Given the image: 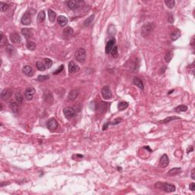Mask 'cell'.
Here are the masks:
<instances>
[{
    "label": "cell",
    "mask_w": 195,
    "mask_h": 195,
    "mask_svg": "<svg viewBox=\"0 0 195 195\" xmlns=\"http://www.w3.org/2000/svg\"><path fill=\"white\" fill-rule=\"evenodd\" d=\"M154 28H155L154 23L150 22V23L145 24L142 27V29H141V34H142V36L144 37H149L152 33V31L154 30Z\"/></svg>",
    "instance_id": "1"
},
{
    "label": "cell",
    "mask_w": 195,
    "mask_h": 195,
    "mask_svg": "<svg viewBox=\"0 0 195 195\" xmlns=\"http://www.w3.org/2000/svg\"><path fill=\"white\" fill-rule=\"evenodd\" d=\"M155 187L157 188L161 189L166 192H174L175 190V187L173 184H170L168 183H163V182H157L155 184Z\"/></svg>",
    "instance_id": "2"
},
{
    "label": "cell",
    "mask_w": 195,
    "mask_h": 195,
    "mask_svg": "<svg viewBox=\"0 0 195 195\" xmlns=\"http://www.w3.org/2000/svg\"><path fill=\"white\" fill-rule=\"evenodd\" d=\"M75 57L77 61H78L80 62H84L85 61V59H86V51H85V50L82 47L78 48L75 53Z\"/></svg>",
    "instance_id": "3"
},
{
    "label": "cell",
    "mask_w": 195,
    "mask_h": 195,
    "mask_svg": "<svg viewBox=\"0 0 195 195\" xmlns=\"http://www.w3.org/2000/svg\"><path fill=\"white\" fill-rule=\"evenodd\" d=\"M63 113L67 119H72L76 115V111L73 107H67L63 109Z\"/></svg>",
    "instance_id": "4"
},
{
    "label": "cell",
    "mask_w": 195,
    "mask_h": 195,
    "mask_svg": "<svg viewBox=\"0 0 195 195\" xmlns=\"http://www.w3.org/2000/svg\"><path fill=\"white\" fill-rule=\"evenodd\" d=\"M101 95H102L104 99L107 100V99H110L112 97L111 91H110V88L108 86L103 87L101 91Z\"/></svg>",
    "instance_id": "5"
},
{
    "label": "cell",
    "mask_w": 195,
    "mask_h": 195,
    "mask_svg": "<svg viewBox=\"0 0 195 195\" xmlns=\"http://www.w3.org/2000/svg\"><path fill=\"white\" fill-rule=\"evenodd\" d=\"M46 126L49 129V130L53 131L56 129V128L58 127V122L55 118H50L46 123Z\"/></svg>",
    "instance_id": "6"
},
{
    "label": "cell",
    "mask_w": 195,
    "mask_h": 195,
    "mask_svg": "<svg viewBox=\"0 0 195 195\" xmlns=\"http://www.w3.org/2000/svg\"><path fill=\"white\" fill-rule=\"evenodd\" d=\"M73 29L71 27H66L62 31V37L65 40H69L73 34Z\"/></svg>",
    "instance_id": "7"
},
{
    "label": "cell",
    "mask_w": 195,
    "mask_h": 195,
    "mask_svg": "<svg viewBox=\"0 0 195 195\" xmlns=\"http://www.w3.org/2000/svg\"><path fill=\"white\" fill-rule=\"evenodd\" d=\"M11 94H12V91L9 88H7V89L5 88L2 90V91L1 92V99L3 101H8L11 97Z\"/></svg>",
    "instance_id": "8"
},
{
    "label": "cell",
    "mask_w": 195,
    "mask_h": 195,
    "mask_svg": "<svg viewBox=\"0 0 195 195\" xmlns=\"http://www.w3.org/2000/svg\"><path fill=\"white\" fill-rule=\"evenodd\" d=\"M82 3V2H79V1H75V0H71V1H68L67 2V5L68 8L71 10H75L78 8L80 7V5Z\"/></svg>",
    "instance_id": "9"
},
{
    "label": "cell",
    "mask_w": 195,
    "mask_h": 195,
    "mask_svg": "<svg viewBox=\"0 0 195 195\" xmlns=\"http://www.w3.org/2000/svg\"><path fill=\"white\" fill-rule=\"evenodd\" d=\"M21 21L24 25H29L31 23V15H30V13L28 12V11L25 12L23 14Z\"/></svg>",
    "instance_id": "10"
},
{
    "label": "cell",
    "mask_w": 195,
    "mask_h": 195,
    "mask_svg": "<svg viewBox=\"0 0 195 195\" xmlns=\"http://www.w3.org/2000/svg\"><path fill=\"white\" fill-rule=\"evenodd\" d=\"M34 89L32 88V87H29V88H27L25 91H24V98L25 99L30 101L33 98L34 95Z\"/></svg>",
    "instance_id": "11"
},
{
    "label": "cell",
    "mask_w": 195,
    "mask_h": 195,
    "mask_svg": "<svg viewBox=\"0 0 195 195\" xmlns=\"http://www.w3.org/2000/svg\"><path fill=\"white\" fill-rule=\"evenodd\" d=\"M168 163H169L168 157V155H167L166 154H164V155L161 157V158H160L159 165H160V166H161V167H162V168H165V167H167V166H168Z\"/></svg>",
    "instance_id": "12"
},
{
    "label": "cell",
    "mask_w": 195,
    "mask_h": 195,
    "mask_svg": "<svg viewBox=\"0 0 195 195\" xmlns=\"http://www.w3.org/2000/svg\"><path fill=\"white\" fill-rule=\"evenodd\" d=\"M22 72L25 75H27L28 77H30L34 75V70H33L32 67L30 66H24L22 69Z\"/></svg>",
    "instance_id": "13"
},
{
    "label": "cell",
    "mask_w": 195,
    "mask_h": 195,
    "mask_svg": "<svg viewBox=\"0 0 195 195\" xmlns=\"http://www.w3.org/2000/svg\"><path fill=\"white\" fill-rule=\"evenodd\" d=\"M114 43H115V40L114 39H112L110 40H109L107 44H106V47H105V52L106 53L109 54L110 53H111L113 46H114Z\"/></svg>",
    "instance_id": "14"
},
{
    "label": "cell",
    "mask_w": 195,
    "mask_h": 195,
    "mask_svg": "<svg viewBox=\"0 0 195 195\" xmlns=\"http://www.w3.org/2000/svg\"><path fill=\"white\" fill-rule=\"evenodd\" d=\"M10 39L11 41L14 43H19L21 40V38L20 35L17 33H12L10 34Z\"/></svg>",
    "instance_id": "15"
},
{
    "label": "cell",
    "mask_w": 195,
    "mask_h": 195,
    "mask_svg": "<svg viewBox=\"0 0 195 195\" xmlns=\"http://www.w3.org/2000/svg\"><path fill=\"white\" fill-rule=\"evenodd\" d=\"M79 67L73 61H70L69 63V71L70 73H73V72H75L78 70Z\"/></svg>",
    "instance_id": "16"
},
{
    "label": "cell",
    "mask_w": 195,
    "mask_h": 195,
    "mask_svg": "<svg viewBox=\"0 0 195 195\" xmlns=\"http://www.w3.org/2000/svg\"><path fill=\"white\" fill-rule=\"evenodd\" d=\"M21 34H22V35H23L25 38H27V39L30 38V37H32V36H33L32 30H31V29H29V28H23V29H21Z\"/></svg>",
    "instance_id": "17"
},
{
    "label": "cell",
    "mask_w": 195,
    "mask_h": 195,
    "mask_svg": "<svg viewBox=\"0 0 195 195\" xmlns=\"http://www.w3.org/2000/svg\"><path fill=\"white\" fill-rule=\"evenodd\" d=\"M133 84L135 85H136L138 88H139L141 90H143L144 89V85H143V82H142V81L140 79V78H137V77H135V78H133Z\"/></svg>",
    "instance_id": "18"
},
{
    "label": "cell",
    "mask_w": 195,
    "mask_h": 195,
    "mask_svg": "<svg viewBox=\"0 0 195 195\" xmlns=\"http://www.w3.org/2000/svg\"><path fill=\"white\" fill-rule=\"evenodd\" d=\"M43 99L47 103H50L53 101V95L50 92V91H46L44 92V94H43Z\"/></svg>",
    "instance_id": "19"
},
{
    "label": "cell",
    "mask_w": 195,
    "mask_h": 195,
    "mask_svg": "<svg viewBox=\"0 0 195 195\" xmlns=\"http://www.w3.org/2000/svg\"><path fill=\"white\" fill-rule=\"evenodd\" d=\"M57 22H58L59 24H60L61 26L63 27V26H65L66 24H67L68 20H67V18H66L65 16L60 15V16H59V17L57 18Z\"/></svg>",
    "instance_id": "20"
},
{
    "label": "cell",
    "mask_w": 195,
    "mask_h": 195,
    "mask_svg": "<svg viewBox=\"0 0 195 195\" xmlns=\"http://www.w3.org/2000/svg\"><path fill=\"white\" fill-rule=\"evenodd\" d=\"M9 107H10V109H11L14 113H18V110H19L18 104V103L15 102V101H11V102H10V104H9Z\"/></svg>",
    "instance_id": "21"
},
{
    "label": "cell",
    "mask_w": 195,
    "mask_h": 195,
    "mask_svg": "<svg viewBox=\"0 0 195 195\" xmlns=\"http://www.w3.org/2000/svg\"><path fill=\"white\" fill-rule=\"evenodd\" d=\"M180 36H181V32H180L178 30H174L172 33H171V34H170V38H171V40L174 41V40H176L177 39H178Z\"/></svg>",
    "instance_id": "22"
},
{
    "label": "cell",
    "mask_w": 195,
    "mask_h": 195,
    "mask_svg": "<svg viewBox=\"0 0 195 195\" xmlns=\"http://www.w3.org/2000/svg\"><path fill=\"white\" fill-rule=\"evenodd\" d=\"M48 17H49L50 21L53 23V22L55 21L56 14V13H55L52 9H48Z\"/></svg>",
    "instance_id": "23"
},
{
    "label": "cell",
    "mask_w": 195,
    "mask_h": 195,
    "mask_svg": "<svg viewBox=\"0 0 195 195\" xmlns=\"http://www.w3.org/2000/svg\"><path fill=\"white\" fill-rule=\"evenodd\" d=\"M178 119H181L180 117H175V116H171V117H168L167 118L164 119V120H161L159 121L160 123H167L168 122H171L174 120H178Z\"/></svg>",
    "instance_id": "24"
},
{
    "label": "cell",
    "mask_w": 195,
    "mask_h": 195,
    "mask_svg": "<svg viewBox=\"0 0 195 195\" xmlns=\"http://www.w3.org/2000/svg\"><path fill=\"white\" fill-rule=\"evenodd\" d=\"M78 94V91H76V90H72V91H71L69 92V96H68V98H69L70 101H74V100L77 98Z\"/></svg>",
    "instance_id": "25"
},
{
    "label": "cell",
    "mask_w": 195,
    "mask_h": 195,
    "mask_svg": "<svg viewBox=\"0 0 195 195\" xmlns=\"http://www.w3.org/2000/svg\"><path fill=\"white\" fill-rule=\"evenodd\" d=\"M5 51H6L8 54H10V55H13V54L15 53V49H14V47L12 45H11V44H7L6 46H5Z\"/></svg>",
    "instance_id": "26"
},
{
    "label": "cell",
    "mask_w": 195,
    "mask_h": 195,
    "mask_svg": "<svg viewBox=\"0 0 195 195\" xmlns=\"http://www.w3.org/2000/svg\"><path fill=\"white\" fill-rule=\"evenodd\" d=\"M181 168H171L168 171V174L171 175V176H174V175L178 174L179 173H181Z\"/></svg>",
    "instance_id": "27"
},
{
    "label": "cell",
    "mask_w": 195,
    "mask_h": 195,
    "mask_svg": "<svg viewBox=\"0 0 195 195\" xmlns=\"http://www.w3.org/2000/svg\"><path fill=\"white\" fill-rule=\"evenodd\" d=\"M45 17H46V15H45L44 11H40L39 12L38 15H37V22H38V23H42V22L45 20Z\"/></svg>",
    "instance_id": "28"
},
{
    "label": "cell",
    "mask_w": 195,
    "mask_h": 195,
    "mask_svg": "<svg viewBox=\"0 0 195 195\" xmlns=\"http://www.w3.org/2000/svg\"><path fill=\"white\" fill-rule=\"evenodd\" d=\"M174 110L177 113H181V112H185L187 110V107L186 105H184V104H181V105H179L177 107H176L174 108Z\"/></svg>",
    "instance_id": "29"
},
{
    "label": "cell",
    "mask_w": 195,
    "mask_h": 195,
    "mask_svg": "<svg viewBox=\"0 0 195 195\" xmlns=\"http://www.w3.org/2000/svg\"><path fill=\"white\" fill-rule=\"evenodd\" d=\"M94 14H92V15H91L90 17H88V18L87 19H85V21H84V25L86 26V27L91 25V23H92L93 21H94Z\"/></svg>",
    "instance_id": "30"
},
{
    "label": "cell",
    "mask_w": 195,
    "mask_h": 195,
    "mask_svg": "<svg viewBox=\"0 0 195 195\" xmlns=\"http://www.w3.org/2000/svg\"><path fill=\"white\" fill-rule=\"evenodd\" d=\"M26 46L28 50H34L36 49V43L34 42V41H31V40H29L27 42V44H26Z\"/></svg>",
    "instance_id": "31"
},
{
    "label": "cell",
    "mask_w": 195,
    "mask_h": 195,
    "mask_svg": "<svg viewBox=\"0 0 195 195\" xmlns=\"http://www.w3.org/2000/svg\"><path fill=\"white\" fill-rule=\"evenodd\" d=\"M129 104L126 101H121L118 104V110H123L124 109H126L128 107Z\"/></svg>",
    "instance_id": "32"
},
{
    "label": "cell",
    "mask_w": 195,
    "mask_h": 195,
    "mask_svg": "<svg viewBox=\"0 0 195 195\" xmlns=\"http://www.w3.org/2000/svg\"><path fill=\"white\" fill-rule=\"evenodd\" d=\"M36 67H37V69L40 70V71H44V70L46 69V67H45L44 63H43V62H40V61H37V62H36Z\"/></svg>",
    "instance_id": "33"
},
{
    "label": "cell",
    "mask_w": 195,
    "mask_h": 195,
    "mask_svg": "<svg viewBox=\"0 0 195 195\" xmlns=\"http://www.w3.org/2000/svg\"><path fill=\"white\" fill-rule=\"evenodd\" d=\"M23 99H24V97L22 96V94L20 93V92H17L15 94V100H16V102L17 103H21L23 101Z\"/></svg>",
    "instance_id": "34"
},
{
    "label": "cell",
    "mask_w": 195,
    "mask_h": 195,
    "mask_svg": "<svg viewBox=\"0 0 195 195\" xmlns=\"http://www.w3.org/2000/svg\"><path fill=\"white\" fill-rule=\"evenodd\" d=\"M8 8H9V5H8V4H7V3H5V2H0V8H1V11H6L8 9Z\"/></svg>",
    "instance_id": "35"
},
{
    "label": "cell",
    "mask_w": 195,
    "mask_h": 195,
    "mask_svg": "<svg viewBox=\"0 0 195 195\" xmlns=\"http://www.w3.org/2000/svg\"><path fill=\"white\" fill-rule=\"evenodd\" d=\"M165 4L168 6V8H172L174 6V5H175V2L174 0H165Z\"/></svg>",
    "instance_id": "36"
},
{
    "label": "cell",
    "mask_w": 195,
    "mask_h": 195,
    "mask_svg": "<svg viewBox=\"0 0 195 195\" xmlns=\"http://www.w3.org/2000/svg\"><path fill=\"white\" fill-rule=\"evenodd\" d=\"M43 63H44L46 68H50V67L52 66V65H53L52 60L50 59H48V58H45V59H44Z\"/></svg>",
    "instance_id": "37"
},
{
    "label": "cell",
    "mask_w": 195,
    "mask_h": 195,
    "mask_svg": "<svg viewBox=\"0 0 195 195\" xmlns=\"http://www.w3.org/2000/svg\"><path fill=\"white\" fill-rule=\"evenodd\" d=\"M110 53H111V55H112V56L113 58H117L118 56V48H117V46H113V50H112Z\"/></svg>",
    "instance_id": "38"
},
{
    "label": "cell",
    "mask_w": 195,
    "mask_h": 195,
    "mask_svg": "<svg viewBox=\"0 0 195 195\" xmlns=\"http://www.w3.org/2000/svg\"><path fill=\"white\" fill-rule=\"evenodd\" d=\"M172 56H173V53L171 52H168L165 56V60L167 62H169L171 61V59H172Z\"/></svg>",
    "instance_id": "39"
},
{
    "label": "cell",
    "mask_w": 195,
    "mask_h": 195,
    "mask_svg": "<svg viewBox=\"0 0 195 195\" xmlns=\"http://www.w3.org/2000/svg\"><path fill=\"white\" fill-rule=\"evenodd\" d=\"M5 45H7V39L4 36L3 33L1 32V46H3Z\"/></svg>",
    "instance_id": "40"
},
{
    "label": "cell",
    "mask_w": 195,
    "mask_h": 195,
    "mask_svg": "<svg viewBox=\"0 0 195 195\" xmlns=\"http://www.w3.org/2000/svg\"><path fill=\"white\" fill-rule=\"evenodd\" d=\"M139 67V59H136V61H134L133 71H138Z\"/></svg>",
    "instance_id": "41"
},
{
    "label": "cell",
    "mask_w": 195,
    "mask_h": 195,
    "mask_svg": "<svg viewBox=\"0 0 195 195\" xmlns=\"http://www.w3.org/2000/svg\"><path fill=\"white\" fill-rule=\"evenodd\" d=\"M47 79H49V75H39L37 77V81H40V82L46 81Z\"/></svg>",
    "instance_id": "42"
},
{
    "label": "cell",
    "mask_w": 195,
    "mask_h": 195,
    "mask_svg": "<svg viewBox=\"0 0 195 195\" xmlns=\"http://www.w3.org/2000/svg\"><path fill=\"white\" fill-rule=\"evenodd\" d=\"M121 121H122V120H121L120 118H117L116 120H114L111 121L110 123H109V124L115 125V124H118V123H120Z\"/></svg>",
    "instance_id": "43"
},
{
    "label": "cell",
    "mask_w": 195,
    "mask_h": 195,
    "mask_svg": "<svg viewBox=\"0 0 195 195\" xmlns=\"http://www.w3.org/2000/svg\"><path fill=\"white\" fill-rule=\"evenodd\" d=\"M63 68H64V66H63V65L60 66L57 70H56V71H54V72H53V74H54V75H56V74H59V73H60V72H61L63 70Z\"/></svg>",
    "instance_id": "44"
},
{
    "label": "cell",
    "mask_w": 195,
    "mask_h": 195,
    "mask_svg": "<svg viewBox=\"0 0 195 195\" xmlns=\"http://www.w3.org/2000/svg\"><path fill=\"white\" fill-rule=\"evenodd\" d=\"M168 22H170V23H173V22H174V17H173V14H168Z\"/></svg>",
    "instance_id": "45"
},
{
    "label": "cell",
    "mask_w": 195,
    "mask_h": 195,
    "mask_svg": "<svg viewBox=\"0 0 195 195\" xmlns=\"http://www.w3.org/2000/svg\"><path fill=\"white\" fill-rule=\"evenodd\" d=\"M189 188L191 190H195V183H190V185H189Z\"/></svg>",
    "instance_id": "46"
},
{
    "label": "cell",
    "mask_w": 195,
    "mask_h": 195,
    "mask_svg": "<svg viewBox=\"0 0 195 195\" xmlns=\"http://www.w3.org/2000/svg\"><path fill=\"white\" fill-rule=\"evenodd\" d=\"M194 171H195V169L193 168V169L191 171V174H190L191 178H192L193 180H194V179H195V176H194Z\"/></svg>",
    "instance_id": "47"
},
{
    "label": "cell",
    "mask_w": 195,
    "mask_h": 195,
    "mask_svg": "<svg viewBox=\"0 0 195 195\" xmlns=\"http://www.w3.org/2000/svg\"><path fill=\"white\" fill-rule=\"evenodd\" d=\"M193 146H190V149L188 148L187 149V153H189V152H190L191 151H193Z\"/></svg>",
    "instance_id": "48"
},
{
    "label": "cell",
    "mask_w": 195,
    "mask_h": 195,
    "mask_svg": "<svg viewBox=\"0 0 195 195\" xmlns=\"http://www.w3.org/2000/svg\"><path fill=\"white\" fill-rule=\"evenodd\" d=\"M109 125V123H107L106 124H104V126H103V128H102V129L103 130H105L106 129H107V126Z\"/></svg>",
    "instance_id": "49"
},
{
    "label": "cell",
    "mask_w": 195,
    "mask_h": 195,
    "mask_svg": "<svg viewBox=\"0 0 195 195\" xmlns=\"http://www.w3.org/2000/svg\"><path fill=\"white\" fill-rule=\"evenodd\" d=\"M190 44H191V46L193 47L194 46V37H192V40H191V43H190Z\"/></svg>",
    "instance_id": "50"
}]
</instances>
